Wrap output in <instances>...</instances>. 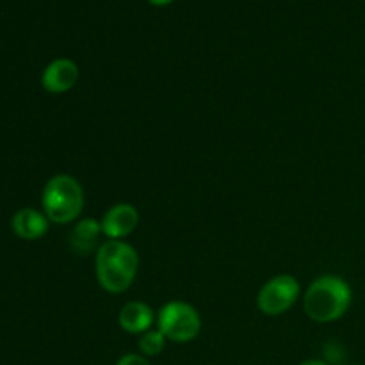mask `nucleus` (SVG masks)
Returning <instances> with one entry per match:
<instances>
[{
    "label": "nucleus",
    "instance_id": "nucleus-1",
    "mask_svg": "<svg viewBox=\"0 0 365 365\" xmlns=\"http://www.w3.org/2000/svg\"><path fill=\"white\" fill-rule=\"evenodd\" d=\"M139 255L127 241H103L95 253V273L100 287L110 294H121L134 284Z\"/></svg>",
    "mask_w": 365,
    "mask_h": 365
},
{
    "label": "nucleus",
    "instance_id": "nucleus-2",
    "mask_svg": "<svg viewBox=\"0 0 365 365\" xmlns=\"http://www.w3.org/2000/svg\"><path fill=\"white\" fill-rule=\"evenodd\" d=\"M351 302V285L337 274H324L309 285L303 296V309L316 323H334L346 316Z\"/></svg>",
    "mask_w": 365,
    "mask_h": 365
},
{
    "label": "nucleus",
    "instance_id": "nucleus-3",
    "mask_svg": "<svg viewBox=\"0 0 365 365\" xmlns=\"http://www.w3.org/2000/svg\"><path fill=\"white\" fill-rule=\"evenodd\" d=\"M41 203L43 212L52 223L68 225L84 210V189L71 175H56L45 184Z\"/></svg>",
    "mask_w": 365,
    "mask_h": 365
},
{
    "label": "nucleus",
    "instance_id": "nucleus-4",
    "mask_svg": "<svg viewBox=\"0 0 365 365\" xmlns=\"http://www.w3.org/2000/svg\"><path fill=\"white\" fill-rule=\"evenodd\" d=\"M157 328L168 341L185 344L200 335L202 317L191 303L170 302L157 314Z\"/></svg>",
    "mask_w": 365,
    "mask_h": 365
},
{
    "label": "nucleus",
    "instance_id": "nucleus-5",
    "mask_svg": "<svg viewBox=\"0 0 365 365\" xmlns=\"http://www.w3.org/2000/svg\"><path fill=\"white\" fill-rule=\"evenodd\" d=\"M299 282L292 274L269 278L257 294V307L264 316L278 317L291 310L299 298Z\"/></svg>",
    "mask_w": 365,
    "mask_h": 365
},
{
    "label": "nucleus",
    "instance_id": "nucleus-6",
    "mask_svg": "<svg viewBox=\"0 0 365 365\" xmlns=\"http://www.w3.org/2000/svg\"><path fill=\"white\" fill-rule=\"evenodd\" d=\"M102 234L110 241H123L139 225V212L130 203H116L102 217Z\"/></svg>",
    "mask_w": 365,
    "mask_h": 365
},
{
    "label": "nucleus",
    "instance_id": "nucleus-7",
    "mask_svg": "<svg viewBox=\"0 0 365 365\" xmlns=\"http://www.w3.org/2000/svg\"><path fill=\"white\" fill-rule=\"evenodd\" d=\"M78 75H81L78 66L73 61L59 57L45 68L41 75V86L45 88V91L52 93V95H61V93H66L75 88V84L78 82Z\"/></svg>",
    "mask_w": 365,
    "mask_h": 365
},
{
    "label": "nucleus",
    "instance_id": "nucleus-8",
    "mask_svg": "<svg viewBox=\"0 0 365 365\" xmlns=\"http://www.w3.org/2000/svg\"><path fill=\"white\" fill-rule=\"evenodd\" d=\"M118 323L121 330L132 335H143L152 330L153 323H157V316L150 305L143 302H128L121 307L118 314Z\"/></svg>",
    "mask_w": 365,
    "mask_h": 365
},
{
    "label": "nucleus",
    "instance_id": "nucleus-9",
    "mask_svg": "<svg viewBox=\"0 0 365 365\" xmlns=\"http://www.w3.org/2000/svg\"><path fill=\"white\" fill-rule=\"evenodd\" d=\"M50 220L36 209H20L13 216V232L24 241H36L48 232Z\"/></svg>",
    "mask_w": 365,
    "mask_h": 365
},
{
    "label": "nucleus",
    "instance_id": "nucleus-10",
    "mask_svg": "<svg viewBox=\"0 0 365 365\" xmlns=\"http://www.w3.org/2000/svg\"><path fill=\"white\" fill-rule=\"evenodd\" d=\"M102 235V223L93 217L77 221L70 232V248L77 255H89L98 250V239Z\"/></svg>",
    "mask_w": 365,
    "mask_h": 365
},
{
    "label": "nucleus",
    "instance_id": "nucleus-11",
    "mask_svg": "<svg viewBox=\"0 0 365 365\" xmlns=\"http://www.w3.org/2000/svg\"><path fill=\"white\" fill-rule=\"evenodd\" d=\"M166 341L168 339L164 337L159 328L157 330L152 328V330L141 335V339H139V349H141L143 356H157L166 348Z\"/></svg>",
    "mask_w": 365,
    "mask_h": 365
},
{
    "label": "nucleus",
    "instance_id": "nucleus-12",
    "mask_svg": "<svg viewBox=\"0 0 365 365\" xmlns=\"http://www.w3.org/2000/svg\"><path fill=\"white\" fill-rule=\"evenodd\" d=\"M116 365H152L148 362V359L143 355H138V353H127V355L121 356L118 360Z\"/></svg>",
    "mask_w": 365,
    "mask_h": 365
},
{
    "label": "nucleus",
    "instance_id": "nucleus-13",
    "mask_svg": "<svg viewBox=\"0 0 365 365\" xmlns=\"http://www.w3.org/2000/svg\"><path fill=\"white\" fill-rule=\"evenodd\" d=\"M152 6H157V7H164V6H170L171 2H175V0H148Z\"/></svg>",
    "mask_w": 365,
    "mask_h": 365
},
{
    "label": "nucleus",
    "instance_id": "nucleus-14",
    "mask_svg": "<svg viewBox=\"0 0 365 365\" xmlns=\"http://www.w3.org/2000/svg\"><path fill=\"white\" fill-rule=\"evenodd\" d=\"M299 365H328V364L319 359H310V360H305V362H302Z\"/></svg>",
    "mask_w": 365,
    "mask_h": 365
}]
</instances>
